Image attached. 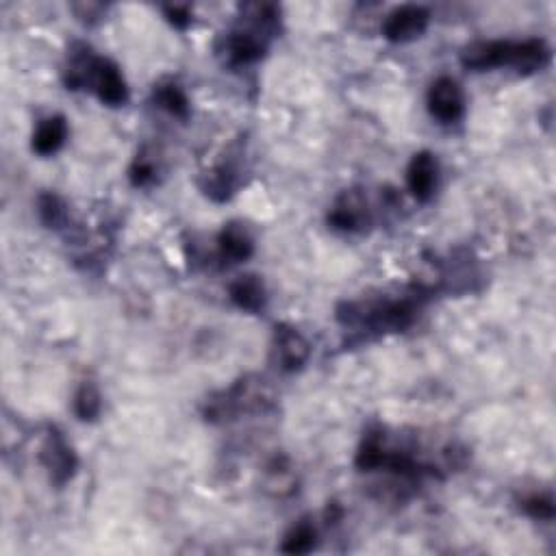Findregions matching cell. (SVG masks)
Returning a JSON list of instances; mask_svg holds the SVG:
<instances>
[{"label": "cell", "mask_w": 556, "mask_h": 556, "mask_svg": "<svg viewBox=\"0 0 556 556\" xmlns=\"http://www.w3.org/2000/svg\"><path fill=\"white\" fill-rule=\"evenodd\" d=\"M426 294V287H413L411 292L396 298L381 296L341 302L337 307V322L346 328L374 335L402 333L417 320Z\"/></svg>", "instance_id": "cell-1"}, {"label": "cell", "mask_w": 556, "mask_h": 556, "mask_svg": "<svg viewBox=\"0 0 556 556\" xmlns=\"http://www.w3.org/2000/svg\"><path fill=\"white\" fill-rule=\"evenodd\" d=\"M242 18L237 27L226 33L218 53L231 68L252 66L265 57L270 48V40L278 33L281 24V7L272 3H248L239 7Z\"/></svg>", "instance_id": "cell-2"}, {"label": "cell", "mask_w": 556, "mask_h": 556, "mask_svg": "<svg viewBox=\"0 0 556 556\" xmlns=\"http://www.w3.org/2000/svg\"><path fill=\"white\" fill-rule=\"evenodd\" d=\"M276 402L274 389L265 378L246 374L220 391H213L202 402V417L209 424H231L244 415L268 413Z\"/></svg>", "instance_id": "cell-3"}, {"label": "cell", "mask_w": 556, "mask_h": 556, "mask_svg": "<svg viewBox=\"0 0 556 556\" xmlns=\"http://www.w3.org/2000/svg\"><path fill=\"white\" fill-rule=\"evenodd\" d=\"M328 226L339 233H363L372 226V211L363 189L350 187L341 192L326 216Z\"/></svg>", "instance_id": "cell-4"}, {"label": "cell", "mask_w": 556, "mask_h": 556, "mask_svg": "<svg viewBox=\"0 0 556 556\" xmlns=\"http://www.w3.org/2000/svg\"><path fill=\"white\" fill-rule=\"evenodd\" d=\"M40 463L48 472L50 483L63 487L74 478L79 470V457L74 448L68 444V439L63 437L59 428L50 426L44 437V444L40 448Z\"/></svg>", "instance_id": "cell-5"}, {"label": "cell", "mask_w": 556, "mask_h": 556, "mask_svg": "<svg viewBox=\"0 0 556 556\" xmlns=\"http://www.w3.org/2000/svg\"><path fill=\"white\" fill-rule=\"evenodd\" d=\"M87 90H92L98 100L107 107H124L129 103V87L122 77L120 68L107 57H98L92 63Z\"/></svg>", "instance_id": "cell-6"}, {"label": "cell", "mask_w": 556, "mask_h": 556, "mask_svg": "<svg viewBox=\"0 0 556 556\" xmlns=\"http://www.w3.org/2000/svg\"><path fill=\"white\" fill-rule=\"evenodd\" d=\"M431 24V11L422 5H402L387 14L383 22L385 40L394 44H409L420 40Z\"/></svg>", "instance_id": "cell-7"}, {"label": "cell", "mask_w": 556, "mask_h": 556, "mask_svg": "<svg viewBox=\"0 0 556 556\" xmlns=\"http://www.w3.org/2000/svg\"><path fill=\"white\" fill-rule=\"evenodd\" d=\"M274 357L283 372H300L311 357V344L296 326L281 322L274 326Z\"/></svg>", "instance_id": "cell-8"}, {"label": "cell", "mask_w": 556, "mask_h": 556, "mask_svg": "<svg viewBox=\"0 0 556 556\" xmlns=\"http://www.w3.org/2000/svg\"><path fill=\"white\" fill-rule=\"evenodd\" d=\"M431 116L441 124H457L465 116V94L461 85L450 77H439L426 94Z\"/></svg>", "instance_id": "cell-9"}, {"label": "cell", "mask_w": 556, "mask_h": 556, "mask_svg": "<svg viewBox=\"0 0 556 556\" xmlns=\"http://www.w3.org/2000/svg\"><path fill=\"white\" fill-rule=\"evenodd\" d=\"M517 42L511 40H487L472 42L463 48L461 63L467 70H494V68H513Z\"/></svg>", "instance_id": "cell-10"}, {"label": "cell", "mask_w": 556, "mask_h": 556, "mask_svg": "<svg viewBox=\"0 0 556 556\" xmlns=\"http://www.w3.org/2000/svg\"><path fill=\"white\" fill-rule=\"evenodd\" d=\"M239 172H242V168H239V163L233 157L216 163V166L200 174V179H198L200 192L205 194L209 200L218 202V205H222V202H229L235 196L239 183H242V176H239Z\"/></svg>", "instance_id": "cell-11"}, {"label": "cell", "mask_w": 556, "mask_h": 556, "mask_svg": "<svg viewBox=\"0 0 556 556\" xmlns=\"http://www.w3.org/2000/svg\"><path fill=\"white\" fill-rule=\"evenodd\" d=\"M439 185V161L428 150H420L409 161L407 168V187L411 196L426 205L431 202Z\"/></svg>", "instance_id": "cell-12"}, {"label": "cell", "mask_w": 556, "mask_h": 556, "mask_svg": "<svg viewBox=\"0 0 556 556\" xmlns=\"http://www.w3.org/2000/svg\"><path fill=\"white\" fill-rule=\"evenodd\" d=\"M255 255V239H252L248 226L242 222H229L218 235V257L222 263H244Z\"/></svg>", "instance_id": "cell-13"}, {"label": "cell", "mask_w": 556, "mask_h": 556, "mask_svg": "<svg viewBox=\"0 0 556 556\" xmlns=\"http://www.w3.org/2000/svg\"><path fill=\"white\" fill-rule=\"evenodd\" d=\"M229 298L237 309L246 313H261L268 307V289L257 274H242L229 285Z\"/></svg>", "instance_id": "cell-14"}, {"label": "cell", "mask_w": 556, "mask_h": 556, "mask_svg": "<svg viewBox=\"0 0 556 556\" xmlns=\"http://www.w3.org/2000/svg\"><path fill=\"white\" fill-rule=\"evenodd\" d=\"M68 133H70L68 120L63 116L44 118L40 124H37V129L33 133V142H31L33 153H37L40 157H50L59 153L61 146L66 144Z\"/></svg>", "instance_id": "cell-15"}, {"label": "cell", "mask_w": 556, "mask_h": 556, "mask_svg": "<svg viewBox=\"0 0 556 556\" xmlns=\"http://www.w3.org/2000/svg\"><path fill=\"white\" fill-rule=\"evenodd\" d=\"M552 59V50L541 37H530V40L517 42L513 70L520 74H535L548 66Z\"/></svg>", "instance_id": "cell-16"}, {"label": "cell", "mask_w": 556, "mask_h": 556, "mask_svg": "<svg viewBox=\"0 0 556 556\" xmlns=\"http://www.w3.org/2000/svg\"><path fill=\"white\" fill-rule=\"evenodd\" d=\"M153 100L157 103V107H161L163 111H168L172 118L176 120H187L192 116V105H189V98L185 94L183 87L176 81H159L153 87Z\"/></svg>", "instance_id": "cell-17"}, {"label": "cell", "mask_w": 556, "mask_h": 556, "mask_svg": "<svg viewBox=\"0 0 556 556\" xmlns=\"http://www.w3.org/2000/svg\"><path fill=\"white\" fill-rule=\"evenodd\" d=\"M37 216L50 231H63L70 224V211L66 200L55 192H42L37 196Z\"/></svg>", "instance_id": "cell-18"}, {"label": "cell", "mask_w": 556, "mask_h": 556, "mask_svg": "<svg viewBox=\"0 0 556 556\" xmlns=\"http://www.w3.org/2000/svg\"><path fill=\"white\" fill-rule=\"evenodd\" d=\"M318 546V528L311 520H300L296 526L289 528V533L283 537L281 552L283 554H309Z\"/></svg>", "instance_id": "cell-19"}, {"label": "cell", "mask_w": 556, "mask_h": 556, "mask_svg": "<svg viewBox=\"0 0 556 556\" xmlns=\"http://www.w3.org/2000/svg\"><path fill=\"white\" fill-rule=\"evenodd\" d=\"M72 409L81 422H96L103 411V396H100L98 387L94 383H83L74 394Z\"/></svg>", "instance_id": "cell-20"}, {"label": "cell", "mask_w": 556, "mask_h": 556, "mask_svg": "<svg viewBox=\"0 0 556 556\" xmlns=\"http://www.w3.org/2000/svg\"><path fill=\"white\" fill-rule=\"evenodd\" d=\"M157 176H159V166L155 163L153 155H148L146 150L142 153H137V157L133 159L131 168H129V181L133 187H150L157 183Z\"/></svg>", "instance_id": "cell-21"}, {"label": "cell", "mask_w": 556, "mask_h": 556, "mask_svg": "<svg viewBox=\"0 0 556 556\" xmlns=\"http://www.w3.org/2000/svg\"><path fill=\"white\" fill-rule=\"evenodd\" d=\"M268 489L274 491L276 496H285L294 491V474L292 467H289L287 459H274L268 465Z\"/></svg>", "instance_id": "cell-22"}, {"label": "cell", "mask_w": 556, "mask_h": 556, "mask_svg": "<svg viewBox=\"0 0 556 556\" xmlns=\"http://www.w3.org/2000/svg\"><path fill=\"white\" fill-rule=\"evenodd\" d=\"M522 511L537 522H552L556 517L554 498L550 494H535L522 500Z\"/></svg>", "instance_id": "cell-23"}, {"label": "cell", "mask_w": 556, "mask_h": 556, "mask_svg": "<svg viewBox=\"0 0 556 556\" xmlns=\"http://www.w3.org/2000/svg\"><path fill=\"white\" fill-rule=\"evenodd\" d=\"M163 11V16H166V20L172 24L174 29H179V31H185L189 29V24H192V7L189 5H163L161 7Z\"/></svg>", "instance_id": "cell-24"}, {"label": "cell", "mask_w": 556, "mask_h": 556, "mask_svg": "<svg viewBox=\"0 0 556 556\" xmlns=\"http://www.w3.org/2000/svg\"><path fill=\"white\" fill-rule=\"evenodd\" d=\"M72 11L77 14V18L85 24H96L100 18L105 16L107 5L103 3H77L72 5Z\"/></svg>", "instance_id": "cell-25"}, {"label": "cell", "mask_w": 556, "mask_h": 556, "mask_svg": "<svg viewBox=\"0 0 556 556\" xmlns=\"http://www.w3.org/2000/svg\"><path fill=\"white\" fill-rule=\"evenodd\" d=\"M341 515H344V511H341V507L337 502H328V507H326V522L328 524H335L341 520Z\"/></svg>", "instance_id": "cell-26"}]
</instances>
